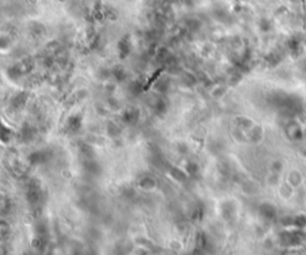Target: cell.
<instances>
[{
  "instance_id": "1",
  "label": "cell",
  "mask_w": 306,
  "mask_h": 255,
  "mask_svg": "<svg viewBox=\"0 0 306 255\" xmlns=\"http://www.w3.org/2000/svg\"><path fill=\"white\" fill-rule=\"evenodd\" d=\"M138 116H139V112L136 110H131V111H127L124 113L123 118H124V121L127 123H133V122H135L138 119Z\"/></svg>"
},
{
  "instance_id": "2",
  "label": "cell",
  "mask_w": 306,
  "mask_h": 255,
  "mask_svg": "<svg viewBox=\"0 0 306 255\" xmlns=\"http://www.w3.org/2000/svg\"><path fill=\"white\" fill-rule=\"evenodd\" d=\"M28 200L30 201V203H37L38 201V199H40V193H38V191L36 190V188H31L30 191H29V193H28Z\"/></svg>"
},
{
  "instance_id": "3",
  "label": "cell",
  "mask_w": 306,
  "mask_h": 255,
  "mask_svg": "<svg viewBox=\"0 0 306 255\" xmlns=\"http://www.w3.org/2000/svg\"><path fill=\"white\" fill-rule=\"evenodd\" d=\"M140 186L144 187V188H151L154 186V180L152 179V178H144V179L140 181Z\"/></svg>"
},
{
  "instance_id": "4",
  "label": "cell",
  "mask_w": 306,
  "mask_h": 255,
  "mask_svg": "<svg viewBox=\"0 0 306 255\" xmlns=\"http://www.w3.org/2000/svg\"><path fill=\"white\" fill-rule=\"evenodd\" d=\"M24 103H25V95H24L23 93H22V94H18V95L13 99V104H15L17 107L22 106Z\"/></svg>"
},
{
  "instance_id": "5",
  "label": "cell",
  "mask_w": 306,
  "mask_h": 255,
  "mask_svg": "<svg viewBox=\"0 0 306 255\" xmlns=\"http://www.w3.org/2000/svg\"><path fill=\"white\" fill-rule=\"evenodd\" d=\"M69 125H71V128H72L73 130H76V129H78V128L80 126V119L76 118V117L72 118V119L69 121Z\"/></svg>"
},
{
  "instance_id": "6",
  "label": "cell",
  "mask_w": 306,
  "mask_h": 255,
  "mask_svg": "<svg viewBox=\"0 0 306 255\" xmlns=\"http://www.w3.org/2000/svg\"><path fill=\"white\" fill-rule=\"evenodd\" d=\"M109 130H111V134L115 135V134H117L120 130H119V128H116V125L115 124H110L109 125Z\"/></svg>"
},
{
  "instance_id": "7",
  "label": "cell",
  "mask_w": 306,
  "mask_h": 255,
  "mask_svg": "<svg viewBox=\"0 0 306 255\" xmlns=\"http://www.w3.org/2000/svg\"><path fill=\"white\" fill-rule=\"evenodd\" d=\"M157 111L158 112H164L165 111V104L163 103V101H159V103L157 104Z\"/></svg>"
}]
</instances>
